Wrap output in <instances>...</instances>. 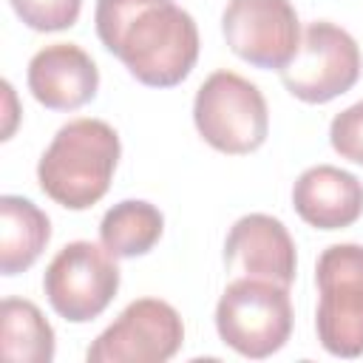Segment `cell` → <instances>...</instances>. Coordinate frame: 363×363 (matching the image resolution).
Here are the masks:
<instances>
[{"label":"cell","mask_w":363,"mask_h":363,"mask_svg":"<svg viewBox=\"0 0 363 363\" xmlns=\"http://www.w3.org/2000/svg\"><path fill=\"white\" fill-rule=\"evenodd\" d=\"M99 43L150 88L179 85L199 60V28L173 0H96Z\"/></svg>","instance_id":"obj_1"},{"label":"cell","mask_w":363,"mask_h":363,"mask_svg":"<svg viewBox=\"0 0 363 363\" xmlns=\"http://www.w3.org/2000/svg\"><path fill=\"white\" fill-rule=\"evenodd\" d=\"M119 153V133L108 122L71 119L40 156L37 182L65 210H88L108 193Z\"/></svg>","instance_id":"obj_2"},{"label":"cell","mask_w":363,"mask_h":363,"mask_svg":"<svg viewBox=\"0 0 363 363\" xmlns=\"http://www.w3.org/2000/svg\"><path fill=\"white\" fill-rule=\"evenodd\" d=\"M218 337L238 354L261 360L284 349L292 335V303L284 284L235 278L216 303Z\"/></svg>","instance_id":"obj_3"},{"label":"cell","mask_w":363,"mask_h":363,"mask_svg":"<svg viewBox=\"0 0 363 363\" xmlns=\"http://www.w3.org/2000/svg\"><path fill=\"white\" fill-rule=\"evenodd\" d=\"M193 122L201 139L230 156L252 153L269 133L267 99L235 71H213L196 91Z\"/></svg>","instance_id":"obj_4"},{"label":"cell","mask_w":363,"mask_h":363,"mask_svg":"<svg viewBox=\"0 0 363 363\" xmlns=\"http://www.w3.org/2000/svg\"><path fill=\"white\" fill-rule=\"evenodd\" d=\"M320 346L335 357L363 354V244H332L315 267Z\"/></svg>","instance_id":"obj_5"},{"label":"cell","mask_w":363,"mask_h":363,"mask_svg":"<svg viewBox=\"0 0 363 363\" xmlns=\"http://www.w3.org/2000/svg\"><path fill=\"white\" fill-rule=\"evenodd\" d=\"M278 74L295 99L323 105L357 82L360 48L346 28L329 20H315L303 28L298 54Z\"/></svg>","instance_id":"obj_6"},{"label":"cell","mask_w":363,"mask_h":363,"mask_svg":"<svg viewBox=\"0 0 363 363\" xmlns=\"http://www.w3.org/2000/svg\"><path fill=\"white\" fill-rule=\"evenodd\" d=\"M119 289V267L113 255L91 241L65 244L43 275V292L51 309L71 320L88 323L99 318Z\"/></svg>","instance_id":"obj_7"},{"label":"cell","mask_w":363,"mask_h":363,"mask_svg":"<svg viewBox=\"0 0 363 363\" xmlns=\"http://www.w3.org/2000/svg\"><path fill=\"white\" fill-rule=\"evenodd\" d=\"M184 340L182 315L159 298H139L88 346V363H164Z\"/></svg>","instance_id":"obj_8"},{"label":"cell","mask_w":363,"mask_h":363,"mask_svg":"<svg viewBox=\"0 0 363 363\" xmlns=\"http://www.w3.org/2000/svg\"><path fill=\"white\" fill-rule=\"evenodd\" d=\"M221 31L235 57L255 68L281 71L301 45L298 11L289 0H230Z\"/></svg>","instance_id":"obj_9"},{"label":"cell","mask_w":363,"mask_h":363,"mask_svg":"<svg viewBox=\"0 0 363 363\" xmlns=\"http://www.w3.org/2000/svg\"><path fill=\"white\" fill-rule=\"evenodd\" d=\"M224 264L250 278H267L289 286L298 267L295 241L284 221L267 213H250L230 227L224 241Z\"/></svg>","instance_id":"obj_10"},{"label":"cell","mask_w":363,"mask_h":363,"mask_svg":"<svg viewBox=\"0 0 363 363\" xmlns=\"http://www.w3.org/2000/svg\"><path fill=\"white\" fill-rule=\"evenodd\" d=\"M28 91L48 111H77L96 96L99 68L74 43L40 48L28 62Z\"/></svg>","instance_id":"obj_11"},{"label":"cell","mask_w":363,"mask_h":363,"mask_svg":"<svg viewBox=\"0 0 363 363\" xmlns=\"http://www.w3.org/2000/svg\"><path fill=\"white\" fill-rule=\"evenodd\" d=\"M295 213L318 230H343L363 216V184L335 164L306 167L292 187Z\"/></svg>","instance_id":"obj_12"},{"label":"cell","mask_w":363,"mask_h":363,"mask_svg":"<svg viewBox=\"0 0 363 363\" xmlns=\"http://www.w3.org/2000/svg\"><path fill=\"white\" fill-rule=\"evenodd\" d=\"M51 238L48 216L23 196H0V272H26Z\"/></svg>","instance_id":"obj_13"},{"label":"cell","mask_w":363,"mask_h":363,"mask_svg":"<svg viewBox=\"0 0 363 363\" xmlns=\"http://www.w3.org/2000/svg\"><path fill=\"white\" fill-rule=\"evenodd\" d=\"M54 329L37 303L26 298H6L0 303V349L14 363H51Z\"/></svg>","instance_id":"obj_14"},{"label":"cell","mask_w":363,"mask_h":363,"mask_svg":"<svg viewBox=\"0 0 363 363\" xmlns=\"http://www.w3.org/2000/svg\"><path fill=\"white\" fill-rule=\"evenodd\" d=\"M164 230L159 207L142 199H125L113 204L99 224V241L113 258H136L156 247Z\"/></svg>","instance_id":"obj_15"},{"label":"cell","mask_w":363,"mask_h":363,"mask_svg":"<svg viewBox=\"0 0 363 363\" xmlns=\"http://www.w3.org/2000/svg\"><path fill=\"white\" fill-rule=\"evenodd\" d=\"M14 14L34 31H62L79 17L82 0H9Z\"/></svg>","instance_id":"obj_16"},{"label":"cell","mask_w":363,"mask_h":363,"mask_svg":"<svg viewBox=\"0 0 363 363\" xmlns=\"http://www.w3.org/2000/svg\"><path fill=\"white\" fill-rule=\"evenodd\" d=\"M329 142L340 159L363 164V99L340 111L329 125Z\"/></svg>","instance_id":"obj_17"}]
</instances>
